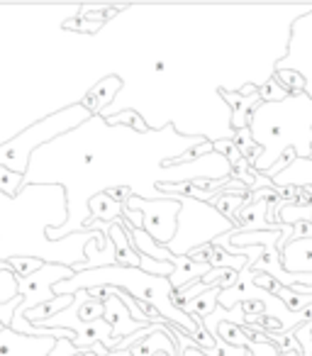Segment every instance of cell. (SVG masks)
Masks as SVG:
<instances>
[{"label":"cell","mask_w":312,"mask_h":356,"mask_svg":"<svg viewBox=\"0 0 312 356\" xmlns=\"http://www.w3.org/2000/svg\"><path fill=\"white\" fill-rule=\"evenodd\" d=\"M281 261L288 273H312V239H293L281 249Z\"/></svg>","instance_id":"11"},{"label":"cell","mask_w":312,"mask_h":356,"mask_svg":"<svg viewBox=\"0 0 312 356\" xmlns=\"http://www.w3.org/2000/svg\"><path fill=\"white\" fill-rule=\"evenodd\" d=\"M108 195H113V198L117 200V203H122V205H124V203H127V200L134 195V191H132V188H127V186H120V188H113V191H110Z\"/></svg>","instance_id":"27"},{"label":"cell","mask_w":312,"mask_h":356,"mask_svg":"<svg viewBox=\"0 0 312 356\" xmlns=\"http://www.w3.org/2000/svg\"><path fill=\"white\" fill-rule=\"evenodd\" d=\"M108 288V286H105ZM105 317L103 320L108 322L110 327H113V332H115V337H120V339H127V337H132V334H137V332H142L147 325H142V322H137L132 317V312H129V307L124 305L122 300H120L115 293H110V288H108V298H105ZM151 327V325H149Z\"/></svg>","instance_id":"9"},{"label":"cell","mask_w":312,"mask_h":356,"mask_svg":"<svg viewBox=\"0 0 312 356\" xmlns=\"http://www.w3.org/2000/svg\"><path fill=\"white\" fill-rule=\"evenodd\" d=\"M217 93L222 95L224 103L232 108V120H229V124H232L234 132L247 129L249 124H252V118H254V113H256V108L263 103L261 95H258V86H254V83H244L242 90H234V93L227 88H220Z\"/></svg>","instance_id":"7"},{"label":"cell","mask_w":312,"mask_h":356,"mask_svg":"<svg viewBox=\"0 0 312 356\" xmlns=\"http://www.w3.org/2000/svg\"><path fill=\"white\" fill-rule=\"evenodd\" d=\"M105 122H108L110 127L124 124V127H132V129H137V132H142V134L149 132L147 122H144V120L139 118L137 110H122V113H117V115H110V118H105Z\"/></svg>","instance_id":"21"},{"label":"cell","mask_w":312,"mask_h":356,"mask_svg":"<svg viewBox=\"0 0 312 356\" xmlns=\"http://www.w3.org/2000/svg\"><path fill=\"white\" fill-rule=\"evenodd\" d=\"M56 341L54 337H27L6 327L0 332V356H49Z\"/></svg>","instance_id":"8"},{"label":"cell","mask_w":312,"mask_h":356,"mask_svg":"<svg viewBox=\"0 0 312 356\" xmlns=\"http://www.w3.org/2000/svg\"><path fill=\"white\" fill-rule=\"evenodd\" d=\"M129 210L142 215V229L159 242L161 247H169L176 239L179 232V215H181V203L176 198H161V200H144V198H132L127 200Z\"/></svg>","instance_id":"6"},{"label":"cell","mask_w":312,"mask_h":356,"mask_svg":"<svg viewBox=\"0 0 312 356\" xmlns=\"http://www.w3.org/2000/svg\"><path fill=\"white\" fill-rule=\"evenodd\" d=\"M69 220V195L64 186H25L17 198L0 193V261L35 257L44 264H61L76 273L85 266V247L103 242L108 234L83 229L51 242L49 229H61Z\"/></svg>","instance_id":"1"},{"label":"cell","mask_w":312,"mask_h":356,"mask_svg":"<svg viewBox=\"0 0 312 356\" xmlns=\"http://www.w3.org/2000/svg\"><path fill=\"white\" fill-rule=\"evenodd\" d=\"M276 188H312V159H295L286 171H281L273 178Z\"/></svg>","instance_id":"13"},{"label":"cell","mask_w":312,"mask_h":356,"mask_svg":"<svg viewBox=\"0 0 312 356\" xmlns=\"http://www.w3.org/2000/svg\"><path fill=\"white\" fill-rule=\"evenodd\" d=\"M281 356H300V354H281Z\"/></svg>","instance_id":"29"},{"label":"cell","mask_w":312,"mask_h":356,"mask_svg":"<svg viewBox=\"0 0 312 356\" xmlns=\"http://www.w3.org/2000/svg\"><path fill=\"white\" fill-rule=\"evenodd\" d=\"M120 90H122V79H120V76H105V79H100L98 83L85 93V98L81 100V103L93 115H105L110 103L117 98Z\"/></svg>","instance_id":"10"},{"label":"cell","mask_w":312,"mask_h":356,"mask_svg":"<svg viewBox=\"0 0 312 356\" xmlns=\"http://www.w3.org/2000/svg\"><path fill=\"white\" fill-rule=\"evenodd\" d=\"M108 237L113 239L115 244V254H117V266L124 268H139V254L134 252V247L129 244V237L124 232V222L117 220V222L110 225Z\"/></svg>","instance_id":"14"},{"label":"cell","mask_w":312,"mask_h":356,"mask_svg":"<svg viewBox=\"0 0 312 356\" xmlns=\"http://www.w3.org/2000/svg\"><path fill=\"white\" fill-rule=\"evenodd\" d=\"M88 213H90L88 220H98V222L113 225V222H117V220H122L124 205L117 203L113 195L98 193L88 200Z\"/></svg>","instance_id":"15"},{"label":"cell","mask_w":312,"mask_h":356,"mask_svg":"<svg viewBox=\"0 0 312 356\" xmlns=\"http://www.w3.org/2000/svg\"><path fill=\"white\" fill-rule=\"evenodd\" d=\"M174 266H176V271H174V276L169 278L171 286H174V291H183L186 286L200 281L205 273L213 271V266H210V264H198V261H193L190 257H176Z\"/></svg>","instance_id":"12"},{"label":"cell","mask_w":312,"mask_h":356,"mask_svg":"<svg viewBox=\"0 0 312 356\" xmlns=\"http://www.w3.org/2000/svg\"><path fill=\"white\" fill-rule=\"evenodd\" d=\"M252 137L263 147L256 171L266 173L288 149L297 159H312V98L310 93L290 95L283 103H261L252 118Z\"/></svg>","instance_id":"2"},{"label":"cell","mask_w":312,"mask_h":356,"mask_svg":"<svg viewBox=\"0 0 312 356\" xmlns=\"http://www.w3.org/2000/svg\"><path fill=\"white\" fill-rule=\"evenodd\" d=\"M74 300H76L74 296H59V298H54V300L42 302V305H37L35 310H30L25 315V320L30 322V325H35V327H42L44 322H49L51 317H56L59 312H64L66 307L74 305Z\"/></svg>","instance_id":"16"},{"label":"cell","mask_w":312,"mask_h":356,"mask_svg":"<svg viewBox=\"0 0 312 356\" xmlns=\"http://www.w3.org/2000/svg\"><path fill=\"white\" fill-rule=\"evenodd\" d=\"M22 188H25V176L0 166V193L8 195V198H17Z\"/></svg>","instance_id":"20"},{"label":"cell","mask_w":312,"mask_h":356,"mask_svg":"<svg viewBox=\"0 0 312 356\" xmlns=\"http://www.w3.org/2000/svg\"><path fill=\"white\" fill-rule=\"evenodd\" d=\"M74 273H76L74 268L61 266V264H44V268L37 271V273H32L30 278H17L22 305L17 307L15 320H13L10 330L20 332V334H27V337H44V330H42V327L30 325V322L25 320V315L30 310H35L37 305H42V302H49V300H54V298H59L54 293V286L69 281Z\"/></svg>","instance_id":"5"},{"label":"cell","mask_w":312,"mask_h":356,"mask_svg":"<svg viewBox=\"0 0 312 356\" xmlns=\"http://www.w3.org/2000/svg\"><path fill=\"white\" fill-rule=\"evenodd\" d=\"M171 332H174V339L179 341V349H181V356H208L205 354V349H200L198 344H195L193 339H190L188 334H186L181 327H174L171 325Z\"/></svg>","instance_id":"25"},{"label":"cell","mask_w":312,"mask_h":356,"mask_svg":"<svg viewBox=\"0 0 312 356\" xmlns=\"http://www.w3.org/2000/svg\"><path fill=\"white\" fill-rule=\"evenodd\" d=\"M105 22L98 20H85V17H79V22H64V30H79V32H98Z\"/></svg>","instance_id":"26"},{"label":"cell","mask_w":312,"mask_h":356,"mask_svg":"<svg viewBox=\"0 0 312 356\" xmlns=\"http://www.w3.org/2000/svg\"><path fill=\"white\" fill-rule=\"evenodd\" d=\"M234 144L239 147V152H242V156L247 159L252 166H256V161L261 159V154H263V147L256 142V139L252 137V129H239V132H234Z\"/></svg>","instance_id":"18"},{"label":"cell","mask_w":312,"mask_h":356,"mask_svg":"<svg viewBox=\"0 0 312 356\" xmlns=\"http://www.w3.org/2000/svg\"><path fill=\"white\" fill-rule=\"evenodd\" d=\"M258 95H261L263 103H283L286 98H290V93H288L273 76L263 86H258Z\"/></svg>","instance_id":"24"},{"label":"cell","mask_w":312,"mask_h":356,"mask_svg":"<svg viewBox=\"0 0 312 356\" xmlns=\"http://www.w3.org/2000/svg\"><path fill=\"white\" fill-rule=\"evenodd\" d=\"M8 264L13 266V271H15L17 278H30L32 273L44 268V261H42V259H35V257H15Z\"/></svg>","instance_id":"22"},{"label":"cell","mask_w":312,"mask_h":356,"mask_svg":"<svg viewBox=\"0 0 312 356\" xmlns=\"http://www.w3.org/2000/svg\"><path fill=\"white\" fill-rule=\"evenodd\" d=\"M174 198L181 203L179 232H176L174 242L169 244L171 254H176V257H188L195 247L210 244L222 234L237 229L232 220L220 215L210 203H200V200L186 198V195H174Z\"/></svg>","instance_id":"4"},{"label":"cell","mask_w":312,"mask_h":356,"mask_svg":"<svg viewBox=\"0 0 312 356\" xmlns=\"http://www.w3.org/2000/svg\"><path fill=\"white\" fill-rule=\"evenodd\" d=\"M3 330H6V325H3V322H0V332H3Z\"/></svg>","instance_id":"28"},{"label":"cell","mask_w":312,"mask_h":356,"mask_svg":"<svg viewBox=\"0 0 312 356\" xmlns=\"http://www.w3.org/2000/svg\"><path fill=\"white\" fill-rule=\"evenodd\" d=\"M90 118H93V113H90L83 103L66 105L59 113L47 115L44 120H40V122L22 129L17 137L0 144V166H6V168H10V171L25 176L27 168H30L32 154H35L37 149L47 147V144H51L54 139L79 129L81 124H85Z\"/></svg>","instance_id":"3"},{"label":"cell","mask_w":312,"mask_h":356,"mask_svg":"<svg viewBox=\"0 0 312 356\" xmlns=\"http://www.w3.org/2000/svg\"><path fill=\"white\" fill-rule=\"evenodd\" d=\"M210 205H213L220 215H224V218L237 225V215L249 205V193H217Z\"/></svg>","instance_id":"17"},{"label":"cell","mask_w":312,"mask_h":356,"mask_svg":"<svg viewBox=\"0 0 312 356\" xmlns=\"http://www.w3.org/2000/svg\"><path fill=\"white\" fill-rule=\"evenodd\" d=\"M273 79L283 86L290 95H300V93H307V79L295 69H276L273 71Z\"/></svg>","instance_id":"19"},{"label":"cell","mask_w":312,"mask_h":356,"mask_svg":"<svg viewBox=\"0 0 312 356\" xmlns=\"http://www.w3.org/2000/svg\"><path fill=\"white\" fill-rule=\"evenodd\" d=\"M268 341L276 344V349L281 351V354H302L300 344H297V339H295V332H271Z\"/></svg>","instance_id":"23"}]
</instances>
